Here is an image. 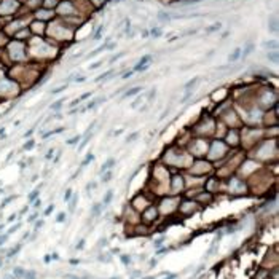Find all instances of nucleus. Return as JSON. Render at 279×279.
Here are the masks:
<instances>
[{"label": "nucleus", "instance_id": "1", "mask_svg": "<svg viewBox=\"0 0 279 279\" xmlns=\"http://www.w3.org/2000/svg\"><path fill=\"white\" fill-rule=\"evenodd\" d=\"M150 61H152V56H150V54H145V56H144V57L140 59V61H139V64L136 65V69H134V70H139V69L142 67V65H148V64H150Z\"/></svg>", "mask_w": 279, "mask_h": 279}, {"label": "nucleus", "instance_id": "24", "mask_svg": "<svg viewBox=\"0 0 279 279\" xmlns=\"http://www.w3.org/2000/svg\"><path fill=\"white\" fill-rule=\"evenodd\" d=\"M78 140H80V136H75V137L69 139V140H67V144H69V145H73V144H75V142H78Z\"/></svg>", "mask_w": 279, "mask_h": 279}, {"label": "nucleus", "instance_id": "45", "mask_svg": "<svg viewBox=\"0 0 279 279\" xmlns=\"http://www.w3.org/2000/svg\"><path fill=\"white\" fill-rule=\"evenodd\" d=\"M75 81H80V83H81V81H85V77H77Z\"/></svg>", "mask_w": 279, "mask_h": 279}, {"label": "nucleus", "instance_id": "5", "mask_svg": "<svg viewBox=\"0 0 279 279\" xmlns=\"http://www.w3.org/2000/svg\"><path fill=\"white\" fill-rule=\"evenodd\" d=\"M102 204H94L93 206V209H91V217H97V215L101 214V210H102Z\"/></svg>", "mask_w": 279, "mask_h": 279}, {"label": "nucleus", "instance_id": "18", "mask_svg": "<svg viewBox=\"0 0 279 279\" xmlns=\"http://www.w3.org/2000/svg\"><path fill=\"white\" fill-rule=\"evenodd\" d=\"M15 198H16L15 195H13V196H8V198H5V199H3V203L0 204V207H5V206H7L8 203H10V201H13V199H15Z\"/></svg>", "mask_w": 279, "mask_h": 279}, {"label": "nucleus", "instance_id": "32", "mask_svg": "<svg viewBox=\"0 0 279 279\" xmlns=\"http://www.w3.org/2000/svg\"><path fill=\"white\" fill-rule=\"evenodd\" d=\"M123 56H124V53H120V54H116V56H112V57H110V62H115L116 59H120V57H123Z\"/></svg>", "mask_w": 279, "mask_h": 279}, {"label": "nucleus", "instance_id": "12", "mask_svg": "<svg viewBox=\"0 0 279 279\" xmlns=\"http://www.w3.org/2000/svg\"><path fill=\"white\" fill-rule=\"evenodd\" d=\"M24 279H35V273L34 271H24Z\"/></svg>", "mask_w": 279, "mask_h": 279}, {"label": "nucleus", "instance_id": "44", "mask_svg": "<svg viewBox=\"0 0 279 279\" xmlns=\"http://www.w3.org/2000/svg\"><path fill=\"white\" fill-rule=\"evenodd\" d=\"M42 225H43V220H40V222H37V223H35V230H37V228H40Z\"/></svg>", "mask_w": 279, "mask_h": 279}, {"label": "nucleus", "instance_id": "34", "mask_svg": "<svg viewBox=\"0 0 279 279\" xmlns=\"http://www.w3.org/2000/svg\"><path fill=\"white\" fill-rule=\"evenodd\" d=\"M140 99H142V97H137V99H136L132 104H131V107H132V108H136V107L139 105V104H140Z\"/></svg>", "mask_w": 279, "mask_h": 279}, {"label": "nucleus", "instance_id": "48", "mask_svg": "<svg viewBox=\"0 0 279 279\" xmlns=\"http://www.w3.org/2000/svg\"><path fill=\"white\" fill-rule=\"evenodd\" d=\"M112 279H120V278H112Z\"/></svg>", "mask_w": 279, "mask_h": 279}, {"label": "nucleus", "instance_id": "26", "mask_svg": "<svg viewBox=\"0 0 279 279\" xmlns=\"http://www.w3.org/2000/svg\"><path fill=\"white\" fill-rule=\"evenodd\" d=\"M37 196H38V190H34V191L31 193V196H29V201L32 203V201H34V199L37 198Z\"/></svg>", "mask_w": 279, "mask_h": 279}, {"label": "nucleus", "instance_id": "35", "mask_svg": "<svg viewBox=\"0 0 279 279\" xmlns=\"http://www.w3.org/2000/svg\"><path fill=\"white\" fill-rule=\"evenodd\" d=\"M56 220H57V222H64V220H65V214H64V212H61V214L57 215Z\"/></svg>", "mask_w": 279, "mask_h": 279}, {"label": "nucleus", "instance_id": "33", "mask_svg": "<svg viewBox=\"0 0 279 279\" xmlns=\"http://www.w3.org/2000/svg\"><path fill=\"white\" fill-rule=\"evenodd\" d=\"M152 35H153V37H160L161 31H160V29H152Z\"/></svg>", "mask_w": 279, "mask_h": 279}, {"label": "nucleus", "instance_id": "22", "mask_svg": "<svg viewBox=\"0 0 279 279\" xmlns=\"http://www.w3.org/2000/svg\"><path fill=\"white\" fill-rule=\"evenodd\" d=\"M121 262H123L124 265H129V263H131V257H129V255H121Z\"/></svg>", "mask_w": 279, "mask_h": 279}, {"label": "nucleus", "instance_id": "2", "mask_svg": "<svg viewBox=\"0 0 279 279\" xmlns=\"http://www.w3.org/2000/svg\"><path fill=\"white\" fill-rule=\"evenodd\" d=\"M239 57H241V48H236V50H234L233 53L228 56V61H230V62H234V61H238Z\"/></svg>", "mask_w": 279, "mask_h": 279}, {"label": "nucleus", "instance_id": "28", "mask_svg": "<svg viewBox=\"0 0 279 279\" xmlns=\"http://www.w3.org/2000/svg\"><path fill=\"white\" fill-rule=\"evenodd\" d=\"M65 86H67V85H62V86H59V88H56V89H53V91H51V93H53V94H57V93H61V91H64V89H65Z\"/></svg>", "mask_w": 279, "mask_h": 279}, {"label": "nucleus", "instance_id": "16", "mask_svg": "<svg viewBox=\"0 0 279 279\" xmlns=\"http://www.w3.org/2000/svg\"><path fill=\"white\" fill-rule=\"evenodd\" d=\"M196 83H198V78H193V80H190V81H188L187 85H185V89H190L191 86H195Z\"/></svg>", "mask_w": 279, "mask_h": 279}, {"label": "nucleus", "instance_id": "23", "mask_svg": "<svg viewBox=\"0 0 279 279\" xmlns=\"http://www.w3.org/2000/svg\"><path fill=\"white\" fill-rule=\"evenodd\" d=\"M70 198H72V190H67L64 195V201L67 203V201H70Z\"/></svg>", "mask_w": 279, "mask_h": 279}, {"label": "nucleus", "instance_id": "8", "mask_svg": "<svg viewBox=\"0 0 279 279\" xmlns=\"http://www.w3.org/2000/svg\"><path fill=\"white\" fill-rule=\"evenodd\" d=\"M105 48H107V45H102V46H99V48H97V50L91 51V53H89V56H88V57H93V56H96V54H99L101 51H104V50H105Z\"/></svg>", "mask_w": 279, "mask_h": 279}, {"label": "nucleus", "instance_id": "36", "mask_svg": "<svg viewBox=\"0 0 279 279\" xmlns=\"http://www.w3.org/2000/svg\"><path fill=\"white\" fill-rule=\"evenodd\" d=\"M155 94H156V89H152V91H150V94H148V102H152V99L155 97Z\"/></svg>", "mask_w": 279, "mask_h": 279}, {"label": "nucleus", "instance_id": "20", "mask_svg": "<svg viewBox=\"0 0 279 279\" xmlns=\"http://www.w3.org/2000/svg\"><path fill=\"white\" fill-rule=\"evenodd\" d=\"M15 276L23 278V276H24V270H23V268H15Z\"/></svg>", "mask_w": 279, "mask_h": 279}, {"label": "nucleus", "instance_id": "3", "mask_svg": "<svg viewBox=\"0 0 279 279\" xmlns=\"http://www.w3.org/2000/svg\"><path fill=\"white\" fill-rule=\"evenodd\" d=\"M113 164H115V160H113V158H108V160H107V161H105V163L102 164V168H101V172L104 174V172H105V171H108V169H110Z\"/></svg>", "mask_w": 279, "mask_h": 279}, {"label": "nucleus", "instance_id": "4", "mask_svg": "<svg viewBox=\"0 0 279 279\" xmlns=\"http://www.w3.org/2000/svg\"><path fill=\"white\" fill-rule=\"evenodd\" d=\"M139 91H142V88L140 86H136V88H131V89H128L124 94H123V97H129V96H136V94H139Z\"/></svg>", "mask_w": 279, "mask_h": 279}, {"label": "nucleus", "instance_id": "13", "mask_svg": "<svg viewBox=\"0 0 279 279\" xmlns=\"http://www.w3.org/2000/svg\"><path fill=\"white\" fill-rule=\"evenodd\" d=\"M93 160H94V155H93V153L89 152V153H88V156H86V160H85L83 163H81V166H86V164L89 163V161H93Z\"/></svg>", "mask_w": 279, "mask_h": 279}, {"label": "nucleus", "instance_id": "42", "mask_svg": "<svg viewBox=\"0 0 279 279\" xmlns=\"http://www.w3.org/2000/svg\"><path fill=\"white\" fill-rule=\"evenodd\" d=\"M35 218H37V214H32V215H31V217L27 218V220H29V222H34Z\"/></svg>", "mask_w": 279, "mask_h": 279}, {"label": "nucleus", "instance_id": "38", "mask_svg": "<svg viewBox=\"0 0 279 279\" xmlns=\"http://www.w3.org/2000/svg\"><path fill=\"white\" fill-rule=\"evenodd\" d=\"M53 155H54V150L51 148V150H48V155H46V160H51L53 158Z\"/></svg>", "mask_w": 279, "mask_h": 279}, {"label": "nucleus", "instance_id": "10", "mask_svg": "<svg viewBox=\"0 0 279 279\" xmlns=\"http://www.w3.org/2000/svg\"><path fill=\"white\" fill-rule=\"evenodd\" d=\"M112 196H113V191H107V195H105V198H104V204H108L112 201Z\"/></svg>", "mask_w": 279, "mask_h": 279}, {"label": "nucleus", "instance_id": "9", "mask_svg": "<svg viewBox=\"0 0 279 279\" xmlns=\"http://www.w3.org/2000/svg\"><path fill=\"white\" fill-rule=\"evenodd\" d=\"M268 59H270L271 62H274V64H278V53H276V51L268 53Z\"/></svg>", "mask_w": 279, "mask_h": 279}, {"label": "nucleus", "instance_id": "19", "mask_svg": "<svg viewBox=\"0 0 279 279\" xmlns=\"http://www.w3.org/2000/svg\"><path fill=\"white\" fill-rule=\"evenodd\" d=\"M19 228H21V223H16V225L15 226H11V228H10V230H8V236H10V234H11V233H15V231H16V230H19Z\"/></svg>", "mask_w": 279, "mask_h": 279}, {"label": "nucleus", "instance_id": "43", "mask_svg": "<svg viewBox=\"0 0 279 279\" xmlns=\"http://www.w3.org/2000/svg\"><path fill=\"white\" fill-rule=\"evenodd\" d=\"M15 218H16V214H11V215H10V217H8V222H13V220H15Z\"/></svg>", "mask_w": 279, "mask_h": 279}, {"label": "nucleus", "instance_id": "37", "mask_svg": "<svg viewBox=\"0 0 279 279\" xmlns=\"http://www.w3.org/2000/svg\"><path fill=\"white\" fill-rule=\"evenodd\" d=\"M132 73H134V70H129V72H124V73H123V78L126 80V78H129V77L132 75Z\"/></svg>", "mask_w": 279, "mask_h": 279}, {"label": "nucleus", "instance_id": "50", "mask_svg": "<svg viewBox=\"0 0 279 279\" xmlns=\"http://www.w3.org/2000/svg\"><path fill=\"white\" fill-rule=\"evenodd\" d=\"M5 279H10V278H5Z\"/></svg>", "mask_w": 279, "mask_h": 279}, {"label": "nucleus", "instance_id": "39", "mask_svg": "<svg viewBox=\"0 0 279 279\" xmlns=\"http://www.w3.org/2000/svg\"><path fill=\"white\" fill-rule=\"evenodd\" d=\"M83 244H85V241H83V239H81V241H80V242H78V244L75 246V249H77V250H80V249H83Z\"/></svg>", "mask_w": 279, "mask_h": 279}, {"label": "nucleus", "instance_id": "47", "mask_svg": "<svg viewBox=\"0 0 279 279\" xmlns=\"http://www.w3.org/2000/svg\"><path fill=\"white\" fill-rule=\"evenodd\" d=\"M3 226H5V225H3V223H2V225H0V231H2V230H3Z\"/></svg>", "mask_w": 279, "mask_h": 279}, {"label": "nucleus", "instance_id": "6", "mask_svg": "<svg viewBox=\"0 0 279 279\" xmlns=\"http://www.w3.org/2000/svg\"><path fill=\"white\" fill-rule=\"evenodd\" d=\"M112 73H113V70H107L105 73H102V75H99L97 78H96V81H102V80H107V77H110Z\"/></svg>", "mask_w": 279, "mask_h": 279}, {"label": "nucleus", "instance_id": "7", "mask_svg": "<svg viewBox=\"0 0 279 279\" xmlns=\"http://www.w3.org/2000/svg\"><path fill=\"white\" fill-rule=\"evenodd\" d=\"M252 50H254V45H252V43H249V45H247V46H246V50H244V53H242V54H241V56H242V57H246V56H249V54L252 53Z\"/></svg>", "mask_w": 279, "mask_h": 279}, {"label": "nucleus", "instance_id": "25", "mask_svg": "<svg viewBox=\"0 0 279 279\" xmlns=\"http://www.w3.org/2000/svg\"><path fill=\"white\" fill-rule=\"evenodd\" d=\"M102 62H104V61H97V62H94V64H91V65H89V69H91V70L97 69V67H101V65H102Z\"/></svg>", "mask_w": 279, "mask_h": 279}, {"label": "nucleus", "instance_id": "31", "mask_svg": "<svg viewBox=\"0 0 279 279\" xmlns=\"http://www.w3.org/2000/svg\"><path fill=\"white\" fill-rule=\"evenodd\" d=\"M34 145H35V144H34V140H29V142L26 144V145H24V150H31Z\"/></svg>", "mask_w": 279, "mask_h": 279}, {"label": "nucleus", "instance_id": "17", "mask_svg": "<svg viewBox=\"0 0 279 279\" xmlns=\"http://www.w3.org/2000/svg\"><path fill=\"white\" fill-rule=\"evenodd\" d=\"M220 27H222V24H220V23H217V24H214V26H210L206 32H214V31H218Z\"/></svg>", "mask_w": 279, "mask_h": 279}, {"label": "nucleus", "instance_id": "49", "mask_svg": "<svg viewBox=\"0 0 279 279\" xmlns=\"http://www.w3.org/2000/svg\"><path fill=\"white\" fill-rule=\"evenodd\" d=\"M0 265H2V260H0Z\"/></svg>", "mask_w": 279, "mask_h": 279}, {"label": "nucleus", "instance_id": "27", "mask_svg": "<svg viewBox=\"0 0 279 279\" xmlns=\"http://www.w3.org/2000/svg\"><path fill=\"white\" fill-rule=\"evenodd\" d=\"M19 249H21V246H16L15 249H11V250H10V252H8V257H13V255H15V254H16V252H18V250H19Z\"/></svg>", "mask_w": 279, "mask_h": 279}, {"label": "nucleus", "instance_id": "29", "mask_svg": "<svg viewBox=\"0 0 279 279\" xmlns=\"http://www.w3.org/2000/svg\"><path fill=\"white\" fill-rule=\"evenodd\" d=\"M137 137H139V132H134V134H131V136H128L126 142H131V140H134V139H137Z\"/></svg>", "mask_w": 279, "mask_h": 279}, {"label": "nucleus", "instance_id": "21", "mask_svg": "<svg viewBox=\"0 0 279 279\" xmlns=\"http://www.w3.org/2000/svg\"><path fill=\"white\" fill-rule=\"evenodd\" d=\"M62 102H64V99H61V101H57V102H54L53 105H51V108H54V110H57V108H61Z\"/></svg>", "mask_w": 279, "mask_h": 279}, {"label": "nucleus", "instance_id": "11", "mask_svg": "<svg viewBox=\"0 0 279 279\" xmlns=\"http://www.w3.org/2000/svg\"><path fill=\"white\" fill-rule=\"evenodd\" d=\"M263 46L265 48H273V50H276V48H278V43L276 42H265Z\"/></svg>", "mask_w": 279, "mask_h": 279}, {"label": "nucleus", "instance_id": "15", "mask_svg": "<svg viewBox=\"0 0 279 279\" xmlns=\"http://www.w3.org/2000/svg\"><path fill=\"white\" fill-rule=\"evenodd\" d=\"M110 179H112V172L105 171V174H102V182H108Z\"/></svg>", "mask_w": 279, "mask_h": 279}, {"label": "nucleus", "instance_id": "14", "mask_svg": "<svg viewBox=\"0 0 279 279\" xmlns=\"http://www.w3.org/2000/svg\"><path fill=\"white\" fill-rule=\"evenodd\" d=\"M158 19H161V21H169V19H171V16L161 11V13H158Z\"/></svg>", "mask_w": 279, "mask_h": 279}, {"label": "nucleus", "instance_id": "46", "mask_svg": "<svg viewBox=\"0 0 279 279\" xmlns=\"http://www.w3.org/2000/svg\"><path fill=\"white\" fill-rule=\"evenodd\" d=\"M164 279H176V274H171V276H168V278H164Z\"/></svg>", "mask_w": 279, "mask_h": 279}, {"label": "nucleus", "instance_id": "30", "mask_svg": "<svg viewBox=\"0 0 279 279\" xmlns=\"http://www.w3.org/2000/svg\"><path fill=\"white\" fill-rule=\"evenodd\" d=\"M8 239V234H0V246H3Z\"/></svg>", "mask_w": 279, "mask_h": 279}, {"label": "nucleus", "instance_id": "40", "mask_svg": "<svg viewBox=\"0 0 279 279\" xmlns=\"http://www.w3.org/2000/svg\"><path fill=\"white\" fill-rule=\"evenodd\" d=\"M53 209H54V204H51V206L48 207V209H46V210H45V215H48V214H50V212H51V210H53Z\"/></svg>", "mask_w": 279, "mask_h": 279}, {"label": "nucleus", "instance_id": "41", "mask_svg": "<svg viewBox=\"0 0 279 279\" xmlns=\"http://www.w3.org/2000/svg\"><path fill=\"white\" fill-rule=\"evenodd\" d=\"M91 188H96V184H88L86 185V191H89Z\"/></svg>", "mask_w": 279, "mask_h": 279}]
</instances>
